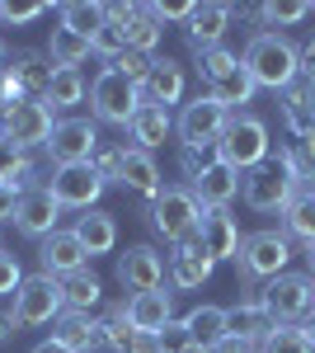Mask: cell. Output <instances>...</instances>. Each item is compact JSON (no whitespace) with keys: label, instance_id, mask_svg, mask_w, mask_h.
<instances>
[{"label":"cell","instance_id":"cell-25","mask_svg":"<svg viewBox=\"0 0 315 353\" xmlns=\"http://www.w3.org/2000/svg\"><path fill=\"white\" fill-rule=\"evenodd\" d=\"M273 330H278V325H273V316L259 306V297H250V301H240V306H231V311H226V334L245 339L250 349H259Z\"/></svg>","mask_w":315,"mask_h":353},{"label":"cell","instance_id":"cell-16","mask_svg":"<svg viewBox=\"0 0 315 353\" xmlns=\"http://www.w3.org/2000/svg\"><path fill=\"white\" fill-rule=\"evenodd\" d=\"M57 217H61V203L52 198L48 184H38V189H28L24 198H19L14 226H19L24 236H33V241H48V236L57 231Z\"/></svg>","mask_w":315,"mask_h":353},{"label":"cell","instance_id":"cell-33","mask_svg":"<svg viewBox=\"0 0 315 353\" xmlns=\"http://www.w3.org/2000/svg\"><path fill=\"white\" fill-rule=\"evenodd\" d=\"M108 24V5H94V0H71V5H61V28H71L80 38H90L94 43V33Z\"/></svg>","mask_w":315,"mask_h":353},{"label":"cell","instance_id":"cell-32","mask_svg":"<svg viewBox=\"0 0 315 353\" xmlns=\"http://www.w3.org/2000/svg\"><path fill=\"white\" fill-rule=\"evenodd\" d=\"M184 330L193 344L216 349V339H226V306H193L184 316Z\"/></svg>","mask_w":315,"mask_h":353},{"label":"cell","instance_id":"cell-41","mask_svg":"<svg viewBox=\"0 0 315 353\" xmlns=\"http://www.w3.org/2000/svg\"><path fill=\"white\" fill-rule=\"evenodd\" d=\"M259 353H315V349L306 344V334H301L296 325H278V330H273V334L259 344Z\"/></svg>","mask_w":315,"mask_h":353},{"label":"cell","instance_id":"cell-15","mask_svg":"<svg viewBox=\"0 0 315 353\" xmlns=\"http://www.w3.org/2000/svg\"><path fill=\"white\" fill-rule=\"evenodd\" d=\"M5 76L19 85L24 99H43L48 85H52V76H57V66H52V57H48V52H38V48H19V52L10 57Z\"/></svg>","mask_w":315,"mask_h":353},{"label":"cell","instance_id":"cell-43","mask_svg":"<svg viewBox=\"0 0 315 353\" xmlns=\"http://www.w3.org/2000/svg\"><path fill=\"white\" fill-rule=\"evenodd\" d=\"M259 14L268 24H296V19L311 14V5H306V0H273V5H263Z\"/></svg>","mask_w":315,"mask_h":353},{"label":"cell","instance_id":"cell-29","mask_svg":"<svg viewBox=\"0 0 315 353\" xmlns=\"http://www.w3.org/2000/svg\"><path fill=\"white\" fill-rule=\"evenodd\" d=\"M254 90H259V85H254V76H250V71H245V61H240L236 71L216 76V81H212L203 94H207V99H216L221 109L231 113V109H240V104H250V99H254Z\"/></svg>","mask_w":315,"mask_h":353},{"label":"cell","instance_id":"cell-22","mask_svg":"<svg viewBox=\"0 0 315 353\" xmlns=\"http://www.w3.org/2000/svg\"><path fill=\"white\" fill-rule=\"evenodd\" d=\"M38 259H43V273H52V278H66V273H80L85 269V245H80L76 231H52L43 250H38Z\"/></svg>","mask_w":315,"mask_h":353},{"label":"cell","instance_id":"cell-14","mask_svg":"<svg viewBox=\"0 0 315 353\" xmlns=\"http://www.w3.org/2000/svg\"><path fill=\"white\" fill-rule=\"evenodd\" d=\"M165 278H170V264L160 259L151 245H132L128 254L118 259V283L128 288L132 297H136V292H160Z\"/></svg>","mask_w":315,"mask_h":353},{"label":"cell","instance_id":"cell-13","mask_svg":"<svg viewBox=\"0 0 315 353\" xmlns=\"http://www.w3.org/2000/svg\"><path fill=\"white\" fill-rule=\"evenodd\" d=\"M108 19L123 28V43H128L132 52H151L156 57L160 38H165V24L156 19L151 5H123V0H113V5H108Z\"/></svg>","mask_w":315,"mask_h":353},{"label":"cell","instance_id":"cell-19","mask_svg":"<svg viewBox=\"0 0 315 353\" xmlns=\"http://www.w3.org/2000/svg\"><path fill=\"white\" fill-rule=\"evenodd\" d=\"M283 123H287L292 141L315 137V81L296 76V81L283 90Z\"/></svg>","mask_w":315,"mask_h":353},{"label":"cell","instance_id":"cell-37","mask_svg":"<svg viewBox=\"0 0 315 353\" xmlns=\"http://www.w3.org/2000/svg\"><path fill=\"white\" fill-rule=\"evenodd\" d=\"M283 165L292 170V179H296V189H311L315 193V137H301V141H292L278 151Z\"/></svg>","mask_w":315,"mask_h":353},{"label":"cell","instance_id":"cell-36","mask_svg":"<svg viewBox=\"0 0 315 353\" xmlns=\"http://www.w3.org/2000/svg\"><path fill=\"white\" fill-rule=\"evenodd\" d=\"M0 184H14V189H33V165H28V151L14 146L10 137H0Z\"/></svg>","mask_w":315,"mask_h":353},{"label":"cell","instance_id":"cell-51","mask_svg":"<svg viewBox=\"0 0 315 353\" xmlns=\"http://www.w3.org/2000/svg\"><path fill=\"white\" fill-rule=\"evenodd\" d=\"M296 57H301V76H306V81H315V38H306V43L296 48Z\"/></svg>","mask_w":315,"mask_h":353},{"label":"cell","instance_id":"cell-6","mask_svg":"<svg viewBox=\"0 0 315 353\" xmlns=\"http://www.w3.org/2000/svg\"><path fill=\"white\" fill-rule=\"evenodd\" d=\"M90 109L94 118H104V123H118V128H128L136 109H141V90L128 81V76H118L113 66H104L94 85H90Z\"/></svg>","mask_w":315,"mask_h":353},{"label":"cell","instance_id":"cell-39","mask_svg":"<svg viewBox=\"0 0 315 353\" xmlns=\"http://www.w3.org/2000/svg\"><path fill=\"white\" fill-rule=\"evenodd\" d=\"M193 61H198L203 85H212L216 76H226V71H236V66H240V57L231 52V48H203V52H193Z\"/></svg>","mask_w":315,"mask_h":353},{"label":"cell","instance_id":"cell-50","mask_svg":"<svg viewBox=\"0 0 315 353\" xmlns=\"http://www.w3.org/2000/svg\"><path fill=\"white\" fill-rule=\"evenodd\" d=\"M19 316H14V311H10V306H5V311H0V344H10V339H14V334H19Z\"/></svg>","mask_w":315,"mask_h":353},{"label":"cell","instance_id":"cell-20","mask_svg":"<svg viewBox=\"0 0 315 353\" xmlns=\"http://www.w3.org/2000/svg\"><path fill=\"white\" fill-rule=\"evenodd\" d=\"M188 189L203 203V212H207V208H231V198L240 193V170H231L226 161H216V165H207Z\"/></svg>","mask_w":315,"mask_h":353},{"label":"cell","instance_id":"cell-30","mask_svg":"<svg viewBox=\"0 0 315 353\" xmlns=\"http://www.w3.org/2000/svg\"><path fill=\"white\" fill-rule=\"evenodd\" d=\"M76 236L80 245H85V254L94 259V254H108L113 245H118V221H113V212H85V217L76 221Z\"/></svg>","mask_w":315,"mask_h":353},{"label":"cell","instance_id":"cell-42","mask_svg":"<svg viewBox=\"0 0 315 353\" xmlns=\"http://www.w3.org/2000/svg\"><path fill=\"white\" fill-rule=\"evenodd\" d=\"M221 156H216V146H179V170H184V179L193 184L207 165H216Z\"/></svg>","mask_w":315,"mask_h":353},{"label":"cell","instance_id":"cell-49","mask_svg":"<svg viewBox=\"0 0 315 353\" xmlns=\"http://www.w3.org/2000/svg\"><path fill=\"white\" fill-rule=\"evenodd\" d=\"M19 198H24V189L0 184V221H14V212H19Z\"/></svg>","mask_w":315,"mask_h":353},{"label":"cell","instance_id":"cell-7","mask_svg":"<svg viewBox=\"0 0 315 353\" xmlns=\"http://www.w3.org/2000/svg\"><path fill=\"white\" fill-rule=\"evenodd\" d=\"M10 311L19 316V325H52L57 316L66 311V301H61V278L52 273H33L19 283V292L10 301Z\"/></svg>","mask_w":315,"mask_h":353},{"label":"cell","instance_id":"cell-57","mask_svg":"<svg viewBox=\"0 0 315 353\" xmlns=\"http://www.w3.org/2000/svg\"><path fill=\"white\" fill-rule=\"evenodd\" d=\"M184 353H212V349H207V344H188Z\"/></svg>","mask_w":315,"mask_h":353},{"label":"cell","instance_id":"cell-18","mask_svg":"<svg viewBox=\"0 0 315 353\" xmlns=\"http://www.w3.org/2000/svg\"><path fill=\"white\" fill-rule=\"evenodd\" d=\"M198 236H203V250H207L216 264H221V259H240V241H245V236H240L236 217H231L226 208H207Z\"/></svg>","mask_w":315,"mask_h":353},{"label":"cell","instance_id":"cell-12","mask_svg":"<svg viewBox=\"0 0 315 353\" xmlns=\"http://www.w3.org/2000/svg\"><path fill=\"white\" fill-rule=\"evenodd\" d=\"M94 151H99V128L90 118H61L52 128V141H48L52 165H90Z\"/></svg>","mask_w":315,"mask_h":353},{"label":"cell","instance_id":"cell-58","mask_svg":"<svg viewBox=\"0 0 315 353\" xmlns=\"http://www.w3.org/2000/svg\"><path fill=\"white\" fill-rule=\"evenodd\" d=\"M306 259H311V273H315V241L306 245Z\"/></svg>","mask_w":315,"mask_h":353},{"label":"cell","instance_id":"cell-54","mask_svg":"<svg viewBox=\"0 0 315 353\" xmlns=\"http://www.w3.org/2000/svg\"><path fill=\"white\" fill-rule=\"evenodd\" d=\"M296 330L306 334V344H311V349H315V311H311V316H306V321H301V325H296Z\"/></svg>","mask_w":315,"mask_h":353},{"label":"cell","instance_id":"cell-46","mask_svg":"<svg viewBox=\"0 0 315 353\" xmlns=\"http://www.w3.org/2000/svg\"><path fill=\"white\" fill-rule=\"evenodd\" d=\"M160 344H165V353H184L193 339H188V330H184V321H170V325L160 330Z\"/></svg>","mask_w":315,"mask_h":353},{"label":"cell","instance_id":"cell-11","mask_svg":"<svg viewBox=\"0 0 315 353\" xmlns=\"http://www.w3.org/2000/svg\"><path fill=\"white\" fill-rule=\"evenodd\" d=\"M48 189L61 208H80V212H94L99 193H104V179L94 174V165H57L48 174Z\"/></svg>","mask_w":315,"mask_h":353},{"label":"cell","instance_id":"cell-2","mask_svg":"<svg viewBox=\"0 0 315 353\" xmlns=\"http://www.w3.org/2000/svg\"><path fill=\"white\" fill-rule=\"evenodd\" d=\"M216 156L231 165V170H254V165H263L268 156H273V141H268V123L263 118H254V113H231V128L221 132V141H216Z\"/></svg>","mask_w":315,"mask_h":353},{"label":"cell","instance_id":"cell-24","mask_svg":"<svg viewBox=\"0 0 315 353\" xmlns=\"http://www.w3.org/2000/svg\"><path fill=\"white\" fill-rule=\"evenodd\" d=\"M231 14H236V5H198L193 19L184 24L193 52H203V48H221V38H226V28H231Z\"/></svg>","mask_w":315,"mask_h":353},{"label":"cell","instance_id":"cell-55","mask_svg":"<svg viewBox=\"0 0 315 353\" xmlns=\"http://www.w3.org/2000/svg\"><path fill=\"white\" fill-rule=\"evenodd\" d=\"M33 353H71V349H61L57 339H43V344H38V349H33Z\"/></svg>","mask_w":315,"mask_h":353},{"label":"cell","instance_id":"cell-56","mask_svg":"<svg viewBox=\"0 0 315 353\" xmlns=\"http://www.w3.org/2000/svg\"><path fill=\"white\" fill-rule=\"evenodd\" d=\"M10 66V48H5V38H0V71Z\"/></svg>","mask_w":315,"mask_h":353},{"label":"cell","instance_id":"cell-3","mask_svg":"<svg viewBox=\"0 0 315 353\" xmlns=\"http://www.w3.org/2000/svg\"><path fill=\"white\" fill-rule=\"evenodd\" d=\"M259 306L273 316V325H301L315 311V278L311 273H278L268 278V288L259 292Z\"/></svg>","mask_w":315,"mask_h":353},{"label":"cell","instance_id":"cell-31","mask_svg":"<svg viewBox=\"0 0 315 353\" xmlns=\"http://www.w3.org/2000/svg\"><path fill=\"white\" fill-rule=\"evenodd\" d=\"M61 301H66V311H85V316H90V311L104 301V283L90 269L66 273V278H61Z\"/></svg>","mask_w":315,"mask_h":353},{"label":"cell","instance_id":"cell-47","mask_svg":"<svg viewBox=\"0 0 315 353\" xmlns=\"http://www.w3.org/2000/svg\"><path fill=\"white\" fill-rule=\"evenodd\" d=\"M43 10H48V5H0V19H5V24H33Z\"/></svg>","mask_w":315,"mask_h":353},{"label":"cell","instance_id":"cell-26","mask_svg":"<svg viewBox=\"0 0 315 353\" xmlns=\"http://www.w3.org/2000/svg\"><path fill=\"white\" fill-rule=\"evenodd\" d=\"M184 99V66L170 61V57H156V71L151 81L141 85V104H156V109H170Z\"/></svg>","mask_w":315,"mask_h":353},{"label":"cell","instance_id":"cell-28","mask_svg":"<svg viewBox=\"0 0 315 353\" xmlns=\"http://www.w3.org/2000/svg\"><path fill=\"white\" fill-rule=\"evenodd\" d=\"M118 184L123 189H132V193H141V198H156L160 193V170H156V161L146 156V151H136V146H123V170H118Z\"/></svg>","mask_w":315,"mask_h":353},{"label":"cell","instance_id":"cell-38","mask_svg":"<svg viewBox=\"0 0 315 353\" xmlns=\"http://www.w3.org/2000/svg\"><path fill=\"white\" fill-rule=\"evenodd\" d=\"M80 99H85V76L57 66L52 85H48V94H43V104H48V109H71V104H80Z\"/></svg>","mask_w":315,"mask_h":353},{"label":"cell","instance_id":"cell-53","mask_svg":"<svg viewBox=\"0 0 315 353\" xmlns=\"http://www.w3.org/2000/svg\"><path fill=\"white\" fill-rule=\"evenodd\" d=\"M212 353H259V349H250L245 339H236V334H226V339H216V349Z\"/></svg>","mask_w":315,"mask_h":353},{"label":"cell","instance_id":"cell-17","mask_svg":"<svg viewBox=\"0 0 315 353\" xmlns=\"http://www.w3.org/2000/svg\"><path fill=\"white\" fill-rule=\"evenodd\" d=\"M216 269V259H212L207 250H203V236H188L174 254H170V283L179 288V292H193V288H203Z\"/></svg>","mask_w":315,"mask_h":353},{"label":"cell","instance_id":"cell-34","mask_svg":"<svg viewBox=\"0 0 315 353\" xmlns=\"http://www.w3.org/2000/svg\"><path fill=\"white\" fill-rule=\"evenodd\" d=\"M283 236H296L301 245L315 241V193L311 189H296V198H292L287 208H283Z\"/></svg>","mask_w":315,"mask_h":353},{"label":"cell","instance_id":"cell-40","mask_svg":"<svg viewBox=\"0 0 315 353\" xmlns=\"http://www.w3.org/2000/svg\"><path fill=\"white\" fill-rule=\"evenodd\" d=\"M113 71H118V76H128V81L141 90V85L151 81V71H156V57H151V52H132V48H128V52L113 61Z\"/></svg>","mask_w":315,"mask_h":353},{"label":"cell","instance_id":"cell-4","mask_svg":"<svg viewBox=\"0 0 315 353\" xmlns=\"http://www.w3.org/2000/svg\"><path fill=\"white\" fill-rule=\"evenodd\" d=\"M240 193H245V203L254 212H283L292 198H296V179H292V170L283 165V156H268L263 165L240 174Z\"/></svg>","mask_w":315,"mask_h":353},{"label":"cell","instance_id":"cell-52","mask_svg":"<svg viewBox=\"0 0 315 353\" xmlns=\"http://www.w3.org/2000/svg\"><path fill=\"white\" fill-rule=\"evenodd\" d=\"M132 353H165V344H160V334H141V330H136V339H132Z\"/></svg>","mask_w":315,"mask_h":353},{"label":"cell","instance_id":"cell-5","mask_svg":"<svg viewBox=\"0 0 315 353\" xmlns=\"http://www.w3.org/2000/svg\"><path fill=\"white\" fill-rule=\"evenodd\" d=\"M151 226H156L165 241L184 245L203 226V203L193 198V189H160L151 198Z\"/></svg>","mask_w":315,"mask_h":353},{"label":"cell","instance_id":"cell-45","mask_svg":"<svg viewBox=\"0 0 315 353\" xmlns=\"http://www.w3.org/2000/svg\"><path fill=\"white\" fill-rule=\"evenodd\" d=\"M19 283H24L19 259H14L10 250H0V297H14V292H19Z\"/></svg>","mask_w":315,"mask_h":353},{"label":"cell","instance_id":"cell-21","mask_svg":"<svg viewBox=\"0 0 315 353\" xmlns=\"http://www.w3.org/2000/svg\"><path fill=\"white\" fill-rule=\"evenodd\" d=\"M52 339L71 353H94V349H104V325L94 316H85V311H61Z\"/></svg>","mask_w":315,"mask_h":353},{"label":"cell","instance_id":"cell-23","mask_svg":"<svg viewBox=\"0 0 315 353\" xmlns=\"http://www.w3.org/2000/svg\"><path fill=\"white\" fill-rule=\"evenodd\" d=\"M128 321L132 330H141V334H160V330L174 321V292H136L128 297Z\"/></svg>","mask_w":315,"mask_h":353},{"label":"cell","instance_id":"cell-44","mask_svg":"<svg viewBox=\"0 0 315 353\" xmlns=\"http://www.w3.org/2000/svg\"><path fill=\"white\" fill-rule=\"evenodd\" d=\"M90 165H94V174H99L104 184H118V170H123V146H104V141H99V151L90 156Z\"/></svg>","mask_w":315,"mask_h":353},{"label":"cell","instance_id":"cell-48","mask_svg":"<svg viewBox=\"0 0 315 353\" xmlns=\"http://www.w3.org/2000/svg\"><path fill=\"white\" fill-rule=\"evenodd\" d=\"M151 10H156V19H160V24H170V19H174V24H188L198 5H151Z\"/></svg>","mask_w":315,"mask_h":353},{"label":"cell","instance_id":"cell-27","mask_svg":"<svg viewBox=\"0 0 315 353\" xmlns=\"http://www.w3.org/2000/svg\"><path fill=\"white\" fill-rule=\"evenodd\" d=\"M132 141H136V151H156V146H165L170 141V132H174V118H170V109H156V104H141L136 109V118L128 123Z\"/></svg>","mask_w":315,"mask_h":353},{"label":"cell","instance_id":"cell-35","mask_svg":"<svg viewBox=\"0 0 315 353\" xmlns=\"http://www.w3.org/2000/svg\"><path fill=\"white\" fill-rule=\"evenodd\" d=\"M94 52L90 48V38H80V33H71V28H52V43H48V57H52V66H61V71H80V61Z\"/></svg>","mask_w":315,"mask_h":353},{"label":"cell","instance_id":"cell-8","mask_svg":"<svg viewBox=\"0 0 315 353\" xmlns=\"http://www.w3.org/2000/svg\"><path fill=\"white\" fill-rule=\"evenodd\" d=\"M287 259H292V245L283 231H254L240 241V278L254 283V278H278L287 273Z\"/></svg>","mask_w":315,"mask_h":353},{"label":"cell","instance_id":"cell-9","mask_svg":"<svg viewBox=\"0 0 315 353\" xmlns=\"http://www.w3.org/2000/svg\"><path fill=\"white\" fill-rule=\"evenodd\" d=\"M52 109L43 104V99H19V104H10V109L0 113V137H10L14 146H48L52 141Z\"/></svg>","mask_w":315,"mask_h":353},{"label":"cell","instance_id":"cell-10","mask_svg":"<svg viewBox=\"0 0 315 353\" xmlns=\"http://www.w3.org/2000/svg\"><path fill=\"white\" fill-rule=\"evenodd\" d=\"M226 128H231V113L221 109L216 99H207V94H198L193 104H184L179 123H174L179 146H216Z\"/></svg>","mask_w":315,"mask_h":353},{"label":"cell","instance_id":"cell-1","mask_svg":"<svg viewBox=\"0 0 315 353\" xmlns=\"http://www.w3.org/2000/svg\"><path fill=\"white\" fill-rule=\"evenodd\" d=\"M245 71L254 76L259 90H287L296 76H301V57H296V43H287L283 33H254L250 48H245Z\"/></svg>","mask_w":315,"mask_h":353}]
</instances>
